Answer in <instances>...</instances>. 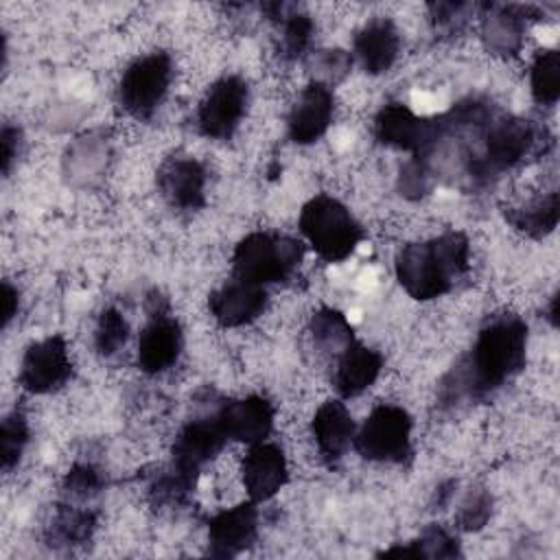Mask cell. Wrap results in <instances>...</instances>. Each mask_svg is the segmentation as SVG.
<instances>
[{
  "mask_svg": "<svg viewBox=\"0 0 560 560\" xmlns=\"http://www.w3.org/2000/svg\"><path fill=\"white\" fill-rule=\"evenodd\" d=\"M527 337V324L518 315H490L479 328L470 354L444 374L438 392L440 405L455 407L494 394L525 368Z\"/></svg>",
  "mask_w": 560,
  "mask_h": 560,
  "instance_id": "obj_1",
  "label": "cell"
},
{
  "mask_svg": "<svg viewBox=\"0 0 560 560\" xmlns=\"http://www.w3.org/2000/svg\"><path fill=\"white\" fill-rule=\"evenodd\" d=\"M470 243L451 230L431 241L407 243L394 258V273L405 293L418 302L442 298L468 271Z\"/></svg>",
  "mask_w": 560,
  "mask_h": 560,
  "instance_id": "obj_2",
  "label": "cell"
},
{
  "mask_svg": "<svg viewBox=\"0 0 560 560\" xmlns=\"http://www.w3.org/2000/svg\"><path fill=\"white\" fill-rule=\"evenodd\" d=\"M481 149L466 160V175L475 186H488L503 171L521 164L540 142V129L521 116L492 112L479 125Z\"/></svg>",
  "mask_w": 560,
  "mask_h": 560,
  "instance_id": "obj_3",
  "label": "cell"
},
{
  "mask_svg": "<svg viewBox=\"0 0 560 560\" xmlns=\"http://www.w3.org/2000/svg\"><path fill=\"white\" fill-rule=\"evenodd\" d=\"M300 232L326 262H341L363 241V228L352 212L330 195L311 197L300 210Z\"/></svg>",
  "mask_w": 560,
  "mask_h": 560,
  "instance_id": "obj_4",
  "label": "cell"
},
{
  "mask_svg": "<svg viewBox=\"0 0 560 560\" xmlns=\"http://www.w3.org/2000/svg\"><path fill=\"white\" fill-rule=\"evenodd\" d=\"M304 258L300 241L278 232H252L232 252L234 278L260 287L289 280Z\"/></svg>",
  "mask_w": 560,
  "mask_h": 560,
  "instance_id": "obj_5",
  "label": "cell"
},
{
  "mask_svg": "<svg viewBox=\"0 0 560 560\" xmlns=\"http://www.w3.org/2000/svg\"><path fill=\"white\" fill-rule=\"evenodd\" d=\"M411 429L413 420L400 405H376L363 424L354 431V451L370 462L405 464L411 459Z\"/></svg>",
  "mask_w": 560,
  "mask_h": 560,
  "instance_id": "obj_6",
  "label": "cell"
},
{
  "mask_svg": "<svg viewBox=\"0 0 560 560\" xmlns=\"http://www.w3.org/2000/svg\"><path fill=\"white\" fill-rule=\"evenodd\" d=\"M446 136L448 127L444 114L422 118L402 103L383 105L374 118V138L381 144L409 151L420 160H424Z\"/></svg>",
  "mask_w": 560,
  "mask_h": 560,
  "instance_id": "obj_7",
  "label": "cell"
},
{
  "mask_svg": "<svg viewBox=\"0 0 560 560\" xmlns=\"http://www.w3.org/2000/svg\"><path fill=\"white\" fill-rule=\"evenodd\" d=\"M173 79V61L166 52L155 50L138 57L127 66L118 83L120 107L138 118L149 120L164 101Z\"/></svg>",
  "mask_w": 560,
  "mask_h": 560,
  "instance_id": "obj_8",
  "label": "cell"
},
{
  "mask_svg": "<svg viewBox=\"0 0 560 560\" xmlns=\"http://www.w3.org/2000/svg\"><path fill=\"white\" fill-rule=\"evenodd\" d=\"M249 103V88L238 74L221 77L210 85L197 107V129L212 140H230Z\"/></svg>",
  "mask_w": 560,
  "mask_h": 560,
  "instance_id": "obj_9",
  "label": "cell"
},
{
  "mask_svg": "<svg viewBox=\"0 0 560 560\" xmlns=\"http://www.w3.org/2000/svg\"><path fill=\"white\" fill-rule=\"evenodd\" d=\"M72 376L68 343L61 335L33 341L20 361L18 381L31 394H50L63 387Z\"/></svg>",
  "mask_w": 560,
  "mask_h": 560,
  "instance_id": "obj_10",
  "label": "cell"
},
{
  "mask_svg": "<svg viewBox=\"0 0 560 560\" xmlns=\"http://www.w3.org/2000/svg\"><path fill=\"white\" fill-rule=\"evenodd\" d=\"M225 444L228 438L214 413L188 420L171 446V466L199 477L201 468L214 459Z\"/></svg>",
  "mask_w": 560,
  "mask_h": 560,
  "instance_id": "obj_11",
  "label": "cell"
},
{
  "mask_svg": "<svg viewBox=\"0 0 560 560\" xmlns=\"http://www.w3.org/2000/svg\"><path fill=\"white\" fill-rule=\"evenodd\" d=\"M206 166L190 155L168 158L158 171V190L177 210L195 212L206 206Z\"/></svg>",
  "mask_w": 560,
  "mask_h": 560,
  "instance_id": "obj_12",
  "label": "cell"
},
{
  "mask_svg": "<svg viewBox=\"0 0 560 560\" xmlns=\"http://www.w3.org/2000/svg\"><path fill=\"white\" fill-rule=\"evenodd\" d=\"M228 440L258 444L265 442L273 429V405L258 394L245 398L223 400L214 411Z\"/></svg>",
  "mask_w": 560,
  "mask_h": 560,
  "instance_id": "obj_13",
  "label": "cell"
},
{
  "mask_svg": "<svg viewBox=\"0 0 560 560\" xmlns=\"http://www.w3.org/2000/svg\"><path fill=\"white\" fill-rule=\"evenodd\" d=\"M534 20H540V11L532 4H483L481 39L492 55H516L525 28Z\"/></svg>",
  "mask_w": 560,
  "mask_h": 560,
  "instance_id": "obj_14",
  "label": "cell"
},
{
  "mask_svg": "<svg viewBox=\"0 0 560 560\" xmlns=\"http://www.w3.org/2000/svg\"><path fill=\"white\" fill-rule=\"evenodd\" d=\"M335 116V94L330 85L311 81L293 103L287 118L289 140L295 144L317 142L330 127Z\"/></svg>",
  "mask_w": 560,
  "mask_h": 560,
  "instance_id": "obj_15",
  "label": "cell"
},
{
  "mask_svg": "<svg viewBox=\"0 0 560 560\" xmlns=\"http://www.w3.org/2000/svg\"><path fill=\"white\" fill-rule=\"evenodd\" d=\"M258 538V508L254 501L238 503L208 521V553L234 558L249 549Z\"/></svg>",
  "mask_w": 560,
  "mask_h": 560,
  "instance_id": "obj_16",
  "label": "cell"
},
{
  "mask_svg": "<svg viewBox=\"0 0 560 560\" xmlns=\"http://www.w3.org/2000/svg\"><path fill=\"white\" fill-rule=\"evenodd\" d=\"M184 348V330L166 311L151 315L138 337V368L144 374H162L173 368Z\"/></svg>",
  "mask_w": 560,
  "mask_h": 560,
  "instance_id": "obj_17",
  "label": "cell"
},
{
  "mask_svg": "<svg viewBox=\"0 0 560 560\" xmlns=\"http://www.w3.org/2000/svg\"><path fill=\"white\" fill-rule=\"evenodd\" d=\"M241 475L249 501H269L289 481L287 457L278 444H271L267 440L249 444V451L245 453L241 464Z\"/></svg>",
  "mask_w": 560,
  "mask_h": 560,
  "instance_id": "obj_18",
  "label": "cell"
},
{
  "mask_svg": "<svg viewBox=\"0 0 560 560\" xmlns=\"http://www.w3.org/2000/svg\"><path fill=\"white\" fill-rule=\"evenodd\" d=\"M267 289L247 280H228L208 298V308L214 322L223 328L245 326L267 308Z\"/></svg>",
  "mask_w": 560,
  "mask_h": 560,
  "instance_id": "obj_19",
  "label": "cell"
},
{
  "mask_svg": "<svg viewBox=\"0 0 560 560\" xmlns=\"http://www.w3.org/2000/svg\"><path fill=\"white\" fill-rule=\"evenodd\" d=\"M354 431V420L341 398L322 402L311 420L313 440L328 466H335L346 455V451L352 446Z\"/></svg>",
  "mask_w": 560,
  "mask_h": 560,
  "instance_id": "obj_20",
  "label": "cell"
},
{
  "mask_svg": "<svg viewBox=\"0 0 560 560\" xmlns=\"http://www.w3.org/2000/svg\"><path fill=\"white\" fill-rule=\"evenodd\" d=\"M383 370V354L361 341H352L337 354L332 387L339 398H354L370 389Z\"/></svg>",
  "mask_w": 560,
  "mask_h": 560,
  "instance_id": "obj_21",
  "label": "cell"
},
{
  "mask_svg": "<svg viewBox=\"0 0 560 560\" xmlns=\"http://www.w3.org/2000/svg\"><path fill=\"white\" fill-rule=\"evenodd\" d=\"M400 52V35L392 20L374 18L354 35V55L368 74L387 72Z\"/></svg>",
  "mask_w": 560,
  "mask_h": 560,
  "instance_id": "obj_22",
  "label": "cell"
},
{
  "mask_svg": "<svg viewBox=\"0 0 560 560\" xmlns=\"http://www.w3.org/2000/svg\"><path fill=\"white\" fill-rule=\"evenodd\" d=\"M98 525V514L90 508H79L70 501L61 503L46 527L48 547L85 545Z\"/></svg>",
  "mask_w": 560,
  "mask_h": 560,
  "instance_id": "obj_23",
  "label": "cell"
},
{
  "mask_svg": "<svg viewBox=\"0 0 560 560\" xmlns=\"http://www.w3.org/2000/svg\"><path fill=\"white\" fill-rule=\"evenodd\" d=\"M560 219V199L558 192L551 190L538 199L527 201L518 208H505V221L532 238H542L551 234Z\"/></svg>",
  "mask_w": 560,
  "mask_h": 560,
  "instance_id": "obj_24",
  "label": "cell"
},
{
  "mask_svg": "<svg viewBox=\"0 0 560 560\" xmlns=\"http://www.w3.org/2000/svg\"><path fill=\"white\" fill-rule=\"evenodd\" d=\"M308 332L317 350L332 354H339L346 346L354 341L352 324L341 311L332 306H322L311 315Z\"/></svg>",
  "mask_w": 560,
  "mask_h": 560,
  "instance_id": "obj_25",
  "label": "cell"
},
{
  "mask_svg": "<svg viewBox=\"0 0 560 560\" xmlns=\"http://www.w3.org/2000/svg\"><path fill=\"white\" fill-rule=\"evenodd\" d=\"M532 98L542 107H553L560 98V55L558 50H538L529 68Z\"/></svg>",
  "mask_w": 560,
  "mask_h": 560,
  "instance_id": "obj_26",
  "label": "cell"
},
{
  "mask_svg": "<svg viewBox=\"0 0 560 560\" xmlns=\"http://www.w3.org/2000/svg\"><path fill=\"white\" fill-rule=\"evenodd\" d=\"M278 24H280L278 57L282 61L302 59L311 46L313 33H315V24H313L311 15L291 9Z\"/></svg>",
  "mask_w": 560,
  "mask_h": 560,
  "instance_id": "obj_27",
  "label": "cell"
},
{
  "mask_svg": "<svg viewBox=\"0 0 560 560\" xmlns=\"http://www.w3.org/2000/svg\"><path fill=\"white\" fill-rule=\"evenodd\" d=\"M195 475H188L175 466H168L149 486V499L155 508H179L188 501L190 492L197 486Z\"/></svg>",
  "mask_w": 560,
  "mask_h": 560,
  "instance_id": "obj_28",
  "label": "cell"
},
{
  "mask_svg": "<svg viewBox=\"0 0 560 560\" xmlns=\"http://www.w3.org/2000/svg\"><path fill=\"white\" fill-rule=\"evenodd\" d=\"M105 488V477L103 472L88 462H77L70 466L61 481V490L66 501L70 503H83L101 494Z\"/></svg>",
  "mask_w": 560,
  "mask_h": 560,
  "instance_id": "obj_29",
  "label": "cell"
},
{
  "mask_svg": "<svg viewBox=\"0 0 560 560\" xmlns=\"http://www.w3.org/2000/svg\"><path fill=\"white\" fill-rule=\"evenodd\" d=\"M26 444H28V422L24 413L15 409L4 416L0 427V462L4 472H9L20 464Z\"/></svg>",
  "mask_w": 560,
  "mask_h": 560,
  "instance_id": "obj_30",
  "label": "cell"
},
{
  "mask_svg": "<svg viewBox=\"0 0 560 560\" xmlns=\"http://www.w3.org/2000/svg\"><path fill=\"white\" fill-rule=\"evenodd\" d=\"M129 337V324L125 319V315L114 308L107 306L101 311L98 322H96V330H94V348L101 357H112L116 354Z\"/></svg>",
  "mask_w": 560,
  "mask_h": 560,
  "instance_id": "obj_31",
  "label": "cell"
},
{
  "mask_svg": "<svg viewBox=\"0 0 560 560\" xmlns=\"http://www.w3.org/2000/svg\"><path fill=\"white\" fill-rule=\"evenodd\" d=\"M418 558H462V547L457 536L440 525H429L411 540Z\"/></svg>",
  "mask_w": 560,
  "mask_h": 560,
  "instance_id": "obj_32",
  "label": "cell"
},
{
  "mask_svg": "<svg viewBox=\"0 0 560 560\" xmlns=\"http://www.w3.org/2000/svg\"><path fill=\"white\" fill-rule=\"evenodd\" d=\"M492 516V497L486 488H470L457 510V527L464 532H479Z\"/></svg>",
  "mask_w": 560,
  "mask_h": 560,
  "instance_id": "obj_33",
  "label": "cell"
},
{
  "mask_svg": "<svg viewBox=\"0 0 560 560\" xmlns=\"http://www.w3.org/2000/svg\"><path fill=\"white\" fill-rule=\"evenodd\" d=\"M311 68L315 79L319 83L332 85L337 81H341L350 68H352V55L341 50V48H326V50H317L311 57Z\"/></svg>",
  "mask_w": 560,
  "mask_h": 560,
  "instance_id": "obj_34",
  "label": "cell"
},
{
  "mask_svg": "<svg viewBox=\"0 0 560 560\" xmlns=\"http://www.w3.org/2000/svg\"><path fill=\"white\" fill-rule=\"evenodd\" d=\"M398 190L407 199H420L431 190V171L424 160L411 158L400 166Z\"/></svg>",
  "mask_w": 560,
  "mask_h": 560,
  "instance_id": "obj_35",
  "label": "cell"
},
{
  "mask_svg": "<svg viewBox=\"0 0 560 560\" xmlns=\"http://www.w3.org/2000/svg\"><path fill=\"white\" fill-rule=\"evenodd\" d=\"M429 11H431V22L435 24L438 31L457 33L468 20L466 13L470 11V4H466V2H433V4H429Z\"/></svg>",
  "mask_w": 560,
  "mask_h": 560,
  "instance_id": "obj_36",
  "label": "cell"
},
{
  "mask_svg": "<svg viewBox=\"0 0 560 560\" xmlns=\"http://www.w3.org/2000/svg\"><path fill=\"white\" fill-rule=\"evenodd\" d=\"M20 140H22L20 129H18V127H13V125H9V122H4V125H2V131H0V147H2V173H4V175H9L11 164H13V162H15V158H18Z\"/></svg>",
  "mask_w": 560,
  "mask_h": 560,
  "instance_id": "obj_37",
  "label": "cell"
},
{
  "mask_svg": "<svg viewBox=\"0 0 560 560\" xmlns=\"http://www.w3.org/2000/svg\"><path fill=\"white\" fill-rule=\"evenodd\" d=\"M0 295H2V328H7L11 324V319L18 315L20 293L9 280H4L2 289H0Z\"/></svg>",
  "mask_w": 560,
  "mask_h": 560,
  "instance_id": "obj_38",
  "label": "cell"
},
{
  "mask_svg": "<svg viewBox=\"0 0 560 560\" xmlns=\"http://www.w3.org/2000/svg\"><path fill=\"white\" fill-rule=\"evenodd\" d=\"M455 488H457V481H453V479L440 483V486L435 488V494H433V505H438L440 510H442L444 505H448V501H451L453 494H455Z\"/></svg>",
  "mask_w": 560,
  "mask_h": 560,
  "instance_id": "obj_39",
  "label": "cell"
},
{
  "mask_svg": "<svg viewBox=\"0 0 560 560\" xmlns=\"http://www.w3.org/2000/svg\"><path fill=\"white\" fill-rule=\"evenodd\" d=\"M547 319L551 326H558V293L551 295L549 306H547Z\"/></svg>",
  "mask_w": 560,
  "mask_h": 560,
  "instance_id": "obj_40",
  "label": "cell"
}]
</instances>
